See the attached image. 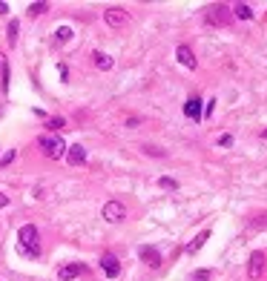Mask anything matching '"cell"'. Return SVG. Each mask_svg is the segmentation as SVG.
Listing matches in <instances>:
<instances>
[{"mask_svg": "<svg viewBox=\"0 0 267 281\" xmlns=\"http://www.w3.org/2000/svg\"><path fill=\"white\" fill-rule=\"evenodd\" d=\"M17 241H20V253L23 256H29V258L40 256V235H37L35 224H23L20 233H17Z\"/></svg>", "mask_w": 267, "mask_h": 281, "instance_id": "cell-1", "label": "cell"}, {"mask_svg": "<svg viewBox=\"0 0 267 281\" xmlns=\"http://www.w3.org/2000/svg\"><path fill=\"white\" fill-rule=\"evenodd\" d=\"M37 146H40L43 155L52 158V161H60V158L66 155V143H63V138H58V135H40V138H37Z\"/></svg>", "mask_w": 267, "mask_h": 281, "instance_id": "cell-2", "label": "cell"}, {"mask_svg": "<svg viewBox=\"0 0 267 281\" xmlns=\"http://www.w3.org/2000/svg\"><path fill=\"white\" fill-rule=\"evenodd\" d=\"M101 215H104L109 224H118V221H124V218H127V207H124L121 201H106L104 210H101Z\"/></svg>", "mask_w": 267, "mask_h": 281, "instance_id": "cell-3", "label": "cell"}, {"mask_svg": "<svg viewBox=\"0 0 267 281\" xmlns=\"http://www.w3.org/2000/svg\"><path fill=\"white\" fill-rule=\"evenodd\" d=\"M101 270H104L106 279H118V276H121V261H118L112 253H104V256H101Z\"/></svg>", "mask_w": 267, "mask_h": 281, "instance_id": "cell-4", "label": "cell"}, {"mask_svg": "<svg viewBox=\"0 0 267 281\" xmlns=\"http://www.w3.org/2000/svg\"><path fill=\"white\" fill-rule=\"evenodd\" d=\"M104 20H106V26H112V29H121V26L129 20V12L118 9V6H112V9H106V12H104Z\"/></svg>", "mask_w": 267, "mask_h": 281, "instance_id": "cell-5", "label": "cell"}, {"mask_svg": "<svg viewBox=\"0 0 267 281\" xmlns=\"http://www.w3.org/2000/svg\"><path fill=\"white\" fill-rule=\"evenodd\" d=\"M262 273H265V253L256 250V253H250V261H247V276L250 279H259Z\"/></svg>", "mask_w": 267, "mask_h": 281, "instance_id": "cell-6", "label": "cell"}, {"mask_svg": "<svg viewBox=\"0 0 267 281\" xmlns=\"http://www.w3.org/2000/svg\"><path fill=\"white\" fill-rule=\"evenodd\" d=\"M138 256H141V261L144 264H150V267H161V253L155 250V247H138Z\"/></svg>", "mask_w": 267, "mask_h": 281, "instance_id": "cell-7", "label": "cell"}, {"mask_svg": "<svg viewBox=\"0 0 267 281\" xmlns=\"http://www.w3.org/2000/svg\"><path fill=\"white\" fill-rule=\"evenodd\" d=\"M184 115L190 118V121H201V115H204L201 98H187V104H184Z\"/></svg>", "mask_w": 267, "mask_h": 281, "instance_id": "cell-8", "label": "cell"}, {"mask_svg": "<svg viewBox=\"0 0 267 281\" xmlns=\"http://www.w3.org/2000/svg\"><path fill=\"white\" fill-rule=\"evenodd\" d=\"M66 161H69L72 166H81L83 161H86V149H83L81 143H72V146H66Z\"/></svg>", "mask_w": 267, "mask_h": 281, "instance_id": "cell-9", "label": "cell"}, {"mask_svg": "<svg viewBox=\"0 0 267 281\" xmlns=\"http://www.w3.org/2000/svg\"><path fill=\"white\" fill-rule=\"evenodd\" d=\"M175 55H178V63H181V66H187V69H196V66H198V60L193 58V49L184 46V43L175 49Z\"/></svg>", "mask_w": 267, "mask_h": 281, "instance_id": "cell-10", "label": "cell"}, {"mask_svg": "<svg viewBox=\"0 0 267 281\" xmlns=\"http://www.w3.org/2000/svg\"><path fill=\"white\" fill-rule=\"evenodd\" d=\"M83 273V264H63V267L58 270V279L60 281H72V279H78Z\"/></svg>", "mask_w": 267, "mask_h": 281, "instance_id": "cell-11", "label": "cell"}, {"mask_svg": "<svg viewBox=\"0 0 267 281\" xmlns=\"http://www.w3.org/2000/svg\"><path fill=\"white\" fill-rule=\"evenodd\" d=\"M230 20V14H227V6H213L210 9V23H227Z\"/></svg>", "mask_w": 267, "mask_h": 281, "instance_id": "cell-12", "label": "cell"}, {"mask_svg": "<svg viewBox=\"0 0 267 281\" xmlns=\"http://www.w3.org/2000/svg\"><path fill=\"white\" fill-rule=\"evenodd\" d=\"M92 58H95V66H98V69H101V72H109V69H112V66H115V60L109 58L106 52H95Z\"/></svg>", "mask_w": 267, "mask_h": 281, "instance_id": "cell-13", "label": "cell"}, {"mask_svg": "<svg viewBox=\"0 0 267 281\" xmlns=\"http://www.w3.org/2000/svg\"><path fill=\"white\" fill-rule=\"evenodd\" d=\"M207 238H210V230H204V233H198L196 238H193V241L187 244V253H190V256H196L198 250L204 247V241H207Z\"/></svg>", "mask_w": 267, "mask_h": 281, "instance_id": "cell-14", "label": "cell"}, {"mask_svg": "<svg viewBox=\"0 0 267 281\" xmlns=\"http://www.w3.org/2000/svg\"><path fill=\"white\" fill-rule=\"evenodd\" d=\"M233 12H236L239 20H253V9H250L247 3H236V6H233Z\"/></svg>", "mask_w": 267, "mask_h": 281, "instance_id": "cell-15", "label": "cell"}, {"mask_svg": "<svg viewBox=\"0 0 267 281\" xmlns=\"http://www.w3.org/2000/svg\"><path fill=\"white\" fill-rule=\"evenodd\" d=\"M69 37H72V29H69V26H60L58 32H55V40H58V43H66Z\"/></svg>", "mask_w": 267, "mask_h": 281, "instance_id": "cell-16", "label": "cell"}, {"mask_svg": "<svg viewBox=\"0 0 267 281\" xmlns=\"http://www.w3.org/2000/svg\"><path fill=\"white\" fill-rule=\"evenodd\" d=\"M158 187L161 189H178V181L170 178V175H164V178H158Z\"/></svg>", "mask_w": 267, "mask_h": 281, "instance_id": "cell-17", "label": "cell"}, {"mask_svg": "<svg viewBox=\"0 0 267 281\" xmlns=\"http://www.w3.org/2000/svg\"><path fill=\"white\" fill-rule=\"evenodd\" d=\"M17 32H20V23H17V20H12V23H9V43H17Z\"/></svg>", "mask_w": 267, "mask_h": 281, "instance_id": "cell-18", "label": "cell"}, {"mask_svg": "<svg viewBox=\"0 0 267 281\" xmlns=\"http://www.w3.org/2000/svg\"><path fill=\"white\" fill-rule=\"evenodd\" d=\"M49 9V3H32V6H29V14H32V17H37V14H43Z\"/></svg>", "mask_w": 267, "mask_h": 281, "instance_id": "cell-19", "label": "cell"}, {"mask_svg": "<svg viewBox=\"0 0 267 281\" xmlns=\"http://www.w3.org/2000/svg\"><path fill=\"white\" fill-rule=\"evenodd\" d=\"M49 135H52V132H58V129H63V118H49Z\"/></svg>", "mask_w": 267, "mask_h": 281, "instance_id": "cell-20", "label": "cell"}, {"mask_svg": "<svg viewBox=\"0 0 267 281\" xmlns=\"http://www.w3.org/2000/svg\"><path fill=\"white\" fill-rule=\"evenodd\" d=\"M216 143H219V149H221V146L227 149V146H233V135H219V140H216Z\"/></svg>", "mask_w": 267, "mask_h": 281, "instance_id": "cell-21", "label": "cell"}, {"mask_svg": "<svg viewBox=\"0 0 267 281\" xmlns=\"http://www.w3.org/2000/svg\"><path fill=\"white\" fill-rule=\"evenodd\" d=\"M193 281H210V270H196L193 273Z\"/></svg>", "mask_w": 267, "mask_h": 281, "instance_id": "cell-22", "label": "cell"}, {"mask_svg": "<svg viewBox=\"0 0 267 281\" xmlns=\"http://www.w3.org/2000/svg\"><path fill=\"white\" fill-rule=\"evenodd\" d=\"M144 152H147V155H155V158H164V155H167L164 149H155V146H144Z\"/></svg>", "mask_w": 267, "mask_h": 281, "instance_id": "cell-23", "label": "cell"}, {"mask_svg": "<svg viewBox=\"0 0 267 281\" xmlns=\"http://www.w3.org/2000/svg\"><path fill=\"white\" fill-rule=\"evenodd\" d=\"M12 161H14V149H12V152H6L3 158H0V166H9Z\"/></svg>", "mask_w": 267, "mask_h": 281, "instance_id": "cell-24", "label": "cell"}, {"mask_svg": "<svg viewBox=\"0 0 267 281\" xmlns=\"http://www.w3.org/2000/svg\"><path fill=\"white\" fill-rule=\"evenodd\" d=\"M9 204H12V201H9V195H3V192H0V210H3V207H9Z\"/></svg>", "mask_w": 267, "mask_h": 281, "instance_id": "cell-25", "label": "cell"}, {"mask_svg": "<svg viewBox=\"0 0 267 281\" xmlns=\"http://www.w3.org/2000/svg\"><path fill=\"white\" fill-rule=\"evenodd\" d=\"M6 69V63H3V55H0V72Z\"/></svg>", "mask_w": 267, "mask_h": 281, "instance_id": "cell-26", "label": "cell"}, {"mask_svg": "<svg viewBox=\"0 0 267 281\" xmlns=\"http://www.w3.org/2000/svg\"><path fill=\"white\" fill-rule=\"evenodd\" d=\"M262 138H265V140H267V129H262Z\"/></svg>", "mask_w": 267, "mask_h": 281, "instance_id": "cell-27", "label": "cell"}, {"mask_svg": "<svg viewBox=\"0 0 267 281\" xmlns=\"http://www.w3.org/2000/svg\"><path fill=\"white\" fill-rule=\"evenodd\" d=\"M265 267H267V264H265Z\"/></svg>", "mask_w": 267, "mask_h": 281, "instance_id": "cell-28", "label": "cell"}]
</instances>
